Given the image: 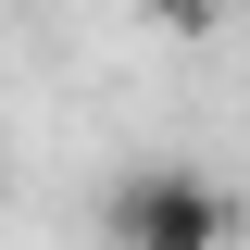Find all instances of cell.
<instances>
[{
	"instance_id": "obj_1",
	"label": "cell",
	"mask_w": 250,
	"mask_h": 250,
	"mask_svg": "<svg viewBox=\"0 0 250 250\" xmlns=\"http://www.w3.org/2000/svg\"><path fill=\"white\" fill-rule=\"evenodd\" d=\"M100 238L113 250H225L238 238V188L200 175V163H138L100 200Z\"/></svg>"
},
{
	"instance_id": "obj_2",
	"label": "cell",
	"mask_w": 250,
	"mask_h": 250,
	"mask_svg": "<svg viewBox=\"0 0 250 250\" xmlns=\"http://www.w3.org/2000/svg\"><path fill=\"white\" fill-rule=\"evenodd\" d=\"M125 13H138V25H163V38H213L225 0H125Z\"/></svg>"
}]
</instances>
